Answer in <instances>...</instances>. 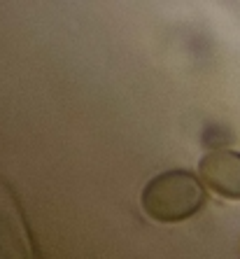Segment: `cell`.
<instances>
[{
	"instance_id": "cell-1",
	"label": "cell",
	"mask_w": 240,
	"mask_h": 259,
	"mask_svg": "<svg viewBox=\"0 0 240 259\" xmlns=\"http://www.w3.org/2000/svg\"><path fill=\"white\" fill-rule=\"evenodd\" d=\"M208 201L205 187L191 170L173 168L159 173L145 185L140 205L156 222H184Z\"/></svg>"
},
{
	"instance_id": "cell-2",
	"label": "cell",
	"mask_w": 240,
	"mask_h": 259,
	"mask_svg": "<svg viewBox=\"0 0 240 259\" xmlns=\"http://www.w3.org/2000/svg\"><path fill=\"white\" fill-rule=\"evenodd\" d=\"M0 259H35L19 201L0 180Z\"/></svg>"
},
{
	"instance_id": "cell-3",
	"label": "cell",
	"mask_w": 240,
	"mask_h": 259,
	"mask_svg": "<svg viewBox=\"0 0 240 259\" xmlns=\"http://www.w3.org/2000/svg\"><path fill=\"white\" fill-rule=\"evenodd\" d=\"M198 180H203L215 194L240 201V152L212 150L201 159Z\"/></svg>"
}]
</instances>
